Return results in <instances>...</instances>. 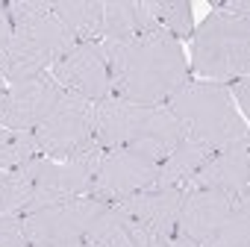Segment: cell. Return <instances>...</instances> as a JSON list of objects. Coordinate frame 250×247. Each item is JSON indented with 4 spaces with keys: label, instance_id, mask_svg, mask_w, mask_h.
Masks as SVG:
<instances>
[{
    "label": "cell",
    "instance_id": "cell-1",
    "mask_svg": "<svg viewBox=\"0 0 250 247\" xmlns=\"http://www.w3.org/2000/svg\"><path fill=\"white\" fill-rule=\"evenodd\" d=\"M109 62L112 97L139 106H168V100L191 80L180 41L165 33H142L112 50Z\"/></svg>",
    "mask_w": 250,
    "mask_h": 247
},
{
    "label": "cell",
    "instance_id": "cell-2",
    "mask_svg": "<svg viewBox=\"0 0 250 247\" xmlns=\"http://www.w3.org/2000/svg\"><path fill=\"white\" fill-rule=\"evenodd\" d=\"M91 115L94 142L103 150H136L153 162H162L186 139L168 106H139L109 94L91 103Z\"/></svg>",
    "mask_w": 250,
    "mask_h": 247
},
{
    "label": "cell",
    "instance_id": "cell-3",
    "mask_svg": "<svg viewBox=\"0 0 250 247\" xmlns=\"http://www.w3.org/2000/svg\"><path fill=\"white\" fill-rule=\"evenodd\" d=\"M168 112L180 121L186 139L203 144L209 153L247 139V124L238 115L227 85L188 80L168 100Z\"/></svg>",
    "mask_w": 250,
    "mask_h": 247
},
{
    "label": "cell",
    "instance_id": "cell-4",
    "mask_svg": "<svg viewBox=\"0 0 250 247\" xmlns=\"http://www.w3.org/2000/svg\"><path fill=\"white\" fill-rule=\"evenodd\" d=\"M250 71V21L212 12L191 33V71L203 82L232 85Z\"/></svg>",
    "mask_w": 250,
    "mask_h": 247
},
{
    "label": "cell",
    "instance_id": "cell-5",
    "mask_svg": "<svg viewBox=\"0 0 250 247\" xmlns=\"http://www.w3.org/2000/svg\"><path fill=\"white\" fill-rule=\"evenodd\" d=\"M77 41L65 33V27L47 15H33L21 24H12V36L0 50V80L6 85L24 82L47 74Z\"/></svg>",
    "mask_w": 250,
    "mask_h": 247
},
{
    "label": "cell",
    "instance_id": "cell-6",
    "mask_svg": "<svg viewBox=\"0 0 250 247\" xmlns=\"http://www.w3.org/2000/svg\"><path fill=\"white\" fill-rule=\"evenodd\" d=\"M15 171L24 174L27 183H30V203H27L24 215L42 212L47 206L65 203V200H74V197H88L91 180L97 174L83 162H74V159L56 162V159H44V156H39V159H33V162L21 165Z\"/></svg>",
    "mask_w": 250,
    "mask_h": 247
},
{
    "label": "cell",
    "instance_id": "cell-7",
    "mask_svg": "<svg viewBox=\"0 0 250 247\" xmlns=\"http://www.w3.org/2000/svg\"><path fill=\"white\" fill-rule=\"evenodd\" d=\"M36 144L44 159H68L83 144L94 139V115L91 103L74 94H62L59 103L50 109V115L36 127Z\"/></svg>",
    "mask_w": 250,
    "mask_h": 247
},
{
    "label": "cell",
    "instance_id": "cell-8",
    "mask_svg": "<svg viewBox=\"0 0 250 247\" xmlns=\"http://www.w3.org/2000/svg\"><path fill=\"white\" fill-rule=\"evenodd\" d=\"M156 171H159V162H153L136 150H106V156L91 180L88 197H94L106 206H115L121 200L150 188L156 180Z\"/></svg>",
    "mask_w": 250,
    "mask_h": 247
},
{
    "label": "cell",
    "instance_id": "cell-9",
    "mask_svg": "<svg viewBox=\"0 0 250 247\" xmlns=\"http://www.w3.org/2000/svg\"><path fill=\"white\" fill-rule=\"evenodd\" d=\"M106 209V203L94 197H74L56 206H47L42 212L24 215V229L30 244H71L83 241L91 229L94 218Z\"/></svg>",
    "mask_w": 250,
    "mask_h": 247
},
{
    "label": "cell",
    "instance_id": "cell-10",
    "mask_svg": "<svg viewBox=\"0 0 250 247\" xmlns=\"http://www.w3.org/2000/svg\"><path fill=\"white\" fill-rule=\"evenodd\" d=\"M50 77L65 94L83 97L88 103H97L112 94L109 82V62L100 47V41H77L53 68Z\"/></svg>",
    "mask_w": 250,
    "mask_h": 247
},
{
    "label": "cell",
    "instance_id": "cell-11",
    "mask_svg": "<svg viewBox=\"0 0 250 247\" xmlns=\"http://www.w3.org/2000/svg\"><path fill=\"white\" fill-rule=\"evenodd\" d=\"M65 91L56 85L50 74L12 82L0 97V127L12 133H36V127L50 115Z\"/></svg>",
    "mask_w": 250,
    "mask_h": 247
},
{
    "label": "cell",
    "instance_id": "cell-12",
    "mask_svg": "<svg viewBox=\"0 0 250 247\" xmlns=\"http://www.w3.org/2000/svg\"><path fill=\"white\" fill-rule=\"evenodd\" d=\"M241 197H229L221 191H206V188H183V203H180V218H177V235L188 238L191 244L203 247L232 215L235 203Z\"/></svg>",
    "mask_w": 250,
    "mask_h": 247
},
{
    "label": "cell",
    "instance_id": "cell-13",
    "mask_svg": "<svg viewBox=\"0 0 250 247\" xmlns=\"http://www.w3.org/2000/svg\"><path fill=\"white\" fill-rule=\"evenodd\" d=\"M186 188H206V191H221L229 197L250 200V150L247 139H238L235 144L215 150L197 174L188 180Z\"/></svg>",
    "mask_w": 250,
    "mask_h": 247
},
{
    "label": "cell",
    "instance_id": "cell-14",
    "mask_svg": "<svg viewBox=\"0 0 250 247\" xmlns=\"http://www.w3.org/2000/svg\"><path fill=\"white\" fill-rule=\"evenodd\" d=\"M180 203H183V188H145L115 206L127 212L133 221H139L150 235L168 238L177 229Z\"/></svg>",
    "mask_w": 250,
    "mask_h": 247
},
{
    "label": "cell",
    "instance_id": "cell-15",
    "mask_svg": "<svg viewBox=\"0 0 250 247\" xmlns=\"http://www.w3.org/2000/svg\"><path fill=\"white\" fill-rule=\"evenodd\" d=\"M142 33H159L153 27L145 0H106L103 3V27H100L103 50H112Z\"/></svg>",
    "mask_w": 250,
    "mask_h": 247
},
{
    "label": "cell",
    "instance_id": "cell-16",
    "mask_svg": "<svg viewBox=\"0 0 250 247\" xmlns=\"http://www.w3.org/2000/svg\"><path fill=\"white\" fill-rule=\"evenodd\" d=\"M147 241L150 232L118 206H106L83 238L85 247H147Z\"/></svg>",
    "mask_w": 250,
    "mask_h": 247
},
{
    "label": "cell",
    "instance_id": "cell-17",
    "mask_svg": "<svg viewBox=\"0 0 250 247\" xmlns=\"http://www.w3.org/2000/svg\"><path fill=\"white\" fill-rule=\"evenodd\" d=\"M50 12L74 41H100L103 0H50Z\"/></svg>",
    "mask_w": 250,
    "mask_h": 247
},
{
    "label": "cell",
    "instance_id": "cell-18",
    "mask_svg": "<svg viewBox=\"0 0 250 247\" xmlns=\"http://www.w3.org/2000/svg\"><path fill=\"white\" fill-rule=\"evenodd\" d=\"M209 156H212V153H209L203 144H197V142H191V139H183V142L159 162V171H156V180H153L150 188H186L188 180L197 174V168H200Z\"/></svg>",
    "mask_w": 250,
    "mask_h": 247
},
{
    "label": "cell",
    "instance_id": "cell-19",
    "mask_svg": "<svg viewBox=\"0 0 250 247\" xmlns=\"http://www.w3.org/2000/svg\"><path fill=\"white\" fill-rule=\"evenodd\" d=\"M147 12L153 18V27L165 36H171L174 41L180 39H191L194 33V18H191V3L186 0H145Z\"/></svg>",
    "mask_w": 250,
    "mask_h": 247
},
{
    "label": "cell",
    "instance_id": "cell-20",
    "mask_svg": "<svg viewBox=\"0 0 250 247\" xmlns=\"http://www.w3.org/2000/svg\"><path fill=\"white\" fill-rule=\"evenodd\" d=\"M39 156L42 153L33 133H12L0 127V171H15Z\"/></svg>",
    "mask_w": 250,
    "mask_h": 247
},
{
    "label": "cell",
    "instance_id": "cell-21",
    "mask_svg": "<svg viewBox=\"0 0 250 247\" xmlns=\"http://www.w3.org/2000/svg\"><path fill=\"white\" fill-rule=\"evenodd\" d=\"M203 247H250V200H238L232 215Z\"/></svg>",
    "mask_w": 250,
    "mask_h": 247
},
{
    "label": "cell",
    "instance_id": "cell-22",
    "mask_svg": "<svg viewBox=\"0 0 250 247\" xmlns=\"http://www.w3.org/2000/svg\"><path fill=\"white\" fill-rule=\"evenodd\" d=\"M30 203V183L18 171H0V215H24Z\"/></svg>",
    "mask_w": 250,
    "mask_h": 247
},
{
    "label": "cell",
    "instance_id": "cell-23",
    "mask_svg": "<svg viewBox=\"0 0 250 247\" xmlns=\"http://www.w3.org/2000/svg\"><path fill=\"white\" fill-rule=\"evenodd\" d=\"M0 247H30L21 215H0Z\"/></svg>",
    "mask_w": 250,
    "mask_h": 247
},
{
    "label": "cell",
    "instance_id": "cell-24",
    "mask_svg": "<svg viewBox=\"0 0 250 247\" xmlns=\"http://www.w3.org/2000/svg\"><path fill=\"white\" fill-rule=\"evenodd\" d=\"M50 0H6V15L12 24H21L33 15H47Z\"/></svg>",
    "mask_w": 250,
    "mask_h": 247
},
{
    "label": "cell",
    "instance_id": "cell-25",
    "mask_svg": "<svg viewBox=\"0 0 250 247\" xmlns=\"http://www.w3.org/2000/svg\"><path fill=\"white\" fill-rule=\"evenodd\" d=\"M147 247H197V244H191L188 238H183V235H168V238H159V235H150V241H147Z\"/></svg>",
    "mask_w": 250,
    "mask_h": 247
},
{
    "label": "cell",
    "instance_id": "cell-26",
    "mask_svg": "<svg viewBox=\"0 0 250 247\" xmlns=\"http://www.w3.org/2000/svg\"><path fill=\"white\" fill-rule=\"evenodd\" d=\"M232 94L238 97L241 109H244V112H250V82H247V77H241V80H235V82H232Z\"/></svg>",
    "mask_w": 250,
    "mask_h": 247
},
{
    "label": "cell",
    "instance_id": "cell-27",
    "mask_svg": "<svg viewBox=\"0 0 250 247\" xmlns=\"http://www.w3.org/2000/svg\"><path fill=\"white\" fill-rule=\"evenodd\" d=\"M9 36H12V21L6 15V3H0V50H3V44L9 41Z\"/></svg>",
    "mask_w": 250,
    "mask_h": 247
},
{
    "label": "cell",
    "instance_id": "cell-28",
    "mask_svg": "<svg viewBox=\"0 0 250 247\" xmlns=\"http://www.w3.org/2000/svg\"><path fill=\"white\" fill-rule=\"evenodd\" d=\"M30 247H85L83 241H71V244H30Z\"/></svg>",
    "mask_w": 250,
    "mask_h": 247
},
{
    "label": "cell",
    "instance_id": "cell-29",
    "mask_svg": "<svg viewBox=\"0 0 250 247\" xmlns=\"http://www.w3.org/2000/svg\"><path fill=\"white\" fill-rule=\"evenodd\" d=\"M3 91H6V82H3V80H0V97H3Z\"/></svg>",
    "mask_w": 250,
    "mask_h": 247
}]
</instances>
